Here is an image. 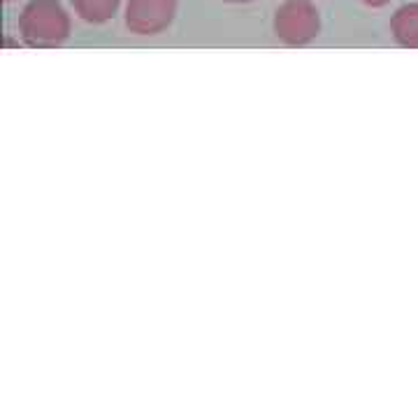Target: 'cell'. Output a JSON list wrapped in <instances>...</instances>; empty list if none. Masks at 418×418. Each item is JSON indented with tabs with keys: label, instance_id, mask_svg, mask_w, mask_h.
Instances as JSON below:
<instances>
[{
	"label": "cell",
	"instance_id": "7",
	"mask_svg": "<svg viewBox=\"0 0 418 418\" xmlns=\"http://www.w3.org/2000/svg\"><path fill=\"white\" fill-rule=\"evenodd\" d=\"M228 5H247V3H253V0H223Z\"/></svg>",
	"mask_w": 418,
	"mask_h": 418
},
{
	"label": "cell",
	"instance_id": "8",
	"mask_svg": "<svg viewBox=\"0 0 418 418\" xmlns=\"http://www.w3.org/2000/svg\"><path fill=\"white\" fill-rule=\"evenodd\" d=\"M5 3H12V0H5Z\"/></svg>",
	"mask_w": 418,
	"mask_h": 418
},
{
	"label": "cell",
	"instance_id": "5",
	"mask_svg": "<svg viewBox=\"0 0 418 418\" xmlns=\"http://www.w3.org/2000/svg\"><path fill=\"white\" fill-rule=\"evenodd\" d=\"M70 5L72 12L82 21L101 26V23H107L109 19L116 17L118 8H121V0H70Z\"/></svg>",
	"mask_w": 418,
	"mask_h": 418
},
{
	"label": "cell",
	"instance_id": "4",
	"mask_svg": "<svg viewBox=\"0 0 418 418\" xmlns=\"http://www.w3.org/2000/svg\"><path fill=\"white\" fill-rule=\"evenodd\" d=\"M390 35L397 47L418 49V3H407L393 12Z\"/></svg>",
	"mask_w": 418,
	"mask_h": 418
},
{
	"label": "cell",
	"instance_id": "1",
	"mask_svg": "<svg viewBox=\"0 0 418 418\" xmlns=\"http://www.w3.org/2000/svg\"><path fill=\"white\" fill-rule=\"evenodd\" d=\"M19 37L28 49H54L67 42L72 19L59 0H28L19 14Z\"/></svg>",
	"mask_w": 418,
	"mask_h": 418
},
{
	"label": "cell",
	"instance_id": "6",
	"mask_svg": "<svg viewBox=\"0 0 418 418\" xmlns=\"http://www.w3.org/2000/svg\"><path fill=\"white\" fill-rule=\"evenodd\" d=\"M360 3H365L367 8H372V10H382L386 5H390L393 0H360Z\"/></svg>",
	"mask_w": 418,
	"mask_h": 418
},
{
	"label": "cell",
	"instance_id": "3",
	"mask_svg": "<svg viewBox=\"0 0 418 418\" xmlns=\"http://www.w3.org/2000/svg\"><path fill=\"white\" fill-rule=\"evenodd\" d=\"M177 10L179 0H128L123 23L133 35L154 37L172 26Z\"/></svg>",
	"mask_w": 418,
	"mask_h": 418
},
{
	"label": "cell",
	"instance_id": "2",
	"mask_svg": "<svg viewBox=\"0 0 418 418\" xmlns=\"http://www.w3.org/2000/svg\"><path fill=\"white\" fill-rule=\"evenodd\" d=\"M274 35L286 47H307L321 33V12L311 0H284L272 19Z\"/></svg>",
	"mask_w": 418,
	"mask_h": 418
}]
</instances>
